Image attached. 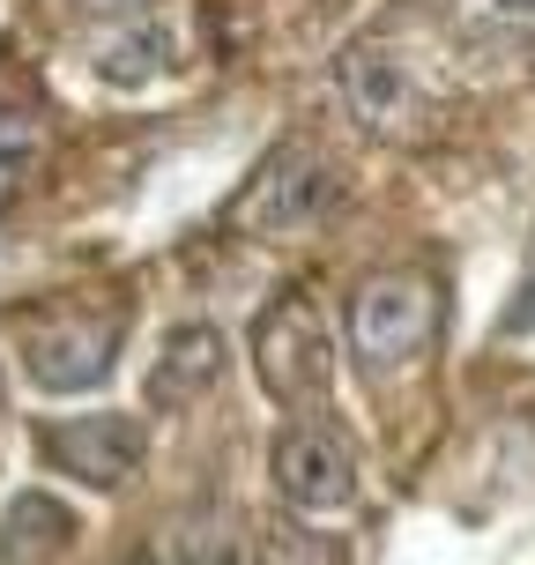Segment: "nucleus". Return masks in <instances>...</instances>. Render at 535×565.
Here are the masks:
<instances>
[{"instance_id": "obj_1", "label": "nucleus", "mask_w": 535, "mask_h": 565, "mask_svg": "<svg viewBox=\"0 0 535 565\" xmlns=\"http://www.w3.org/2000/svg\"><path fill=\"white\" fill-rule=\"evenodd\" d=\"M342 328H350V358L372 380L417 365L424 350H431V335H439V282L424 276V268H379V276H365L350 290Z\"/></svg>"}, {"instance_id": "obj_2", "label": "nucleus", "mask_w": 535, "mask_h": 565, "mask_svg": "<svg viewBox=\"0 0 535 565\" xmlns=\"http://www.w3.org/2000/svg\"><path fill=\"white\" fill-rule=\"evenodd\" d=\"M254 365H260V387H268L282 409H320V402H328L335 350H328V328H320V312H312L306 290H282L276 306L260 312Z\"/></svg>"}, {"instance_id": "obj_3", "label": "nucleus", "mask_w": 535, "mask_h": 565, "mask_svg": "<svg viewBox=\"0 0 535 565\" xmlns=\"http://www.w3.org/2000/svg\"><path fill=\"white\" fill-rule=\"evenodd\" d=\"M119 358V312H83V306H45L23 320V372L45 395H83L97 387Z\"/></svg>"}, {"instance_id": "obj_4", "label": "nucleus", "mask_w": 535, "mask_h": 565, "mask_svg": "<svg viewBox=\"0 0 535 565\" xmlns=\"http://www.w3.org/2000/svg\"><path fill=\"white\" fill-rule=\"evenodd\" d=\"M276 469V491L298 513H350L357 499V469H350V447H342L328 424H290L268 454Z\"/></svg>"}, {"instance_id": "obj_5", "label": "nucleus", "mask_w": 535, "mask_h": 565, "mask_svg": "<svg viewBox=\"0 0 535 565\" xmlns=\"http://www.w3.org/2000/svg\"><path fill=\"white\" fill-rule=\"evenodd\" d=\"M335 201V171L320 164L312 149H298V141H282L276 157L254 171V186H246V224L260 231H290V224H312L320 209Z\"/></svg>"}, {"instance_id": "obj_6", "label": "nucleus", "mask_w": 535, "mask_h": 565, "mask_svg": "<svg viewBox=\"0 0 535 565\" xmlns=\"http://www.w3.org/2000/svg\"><path fill=\"white\" fill-rule=\"evenodd\" d=\"M45 454L67 477L97 483V491H119L141 469V431L127 417H67V424H45Z\"/></svg>"}, {"instance_id": "obj_7", "label": "nucleus", "mask_w": 535, "mask_h": 565, "mask_svg": "<svg viewBox=\"0 0 535 565\" xmlns=\"http://www.w3.org/2000/svg\"><path fill=\"white\" fill-rule=\"evenodd\" d=\"M216 372H224V335L208 328V320H186V328H171L164 350H157V372H149V409H186L216 387Z\"/></svg>"}, {"instance_id": "obj_8", "label": "nucleus", "mask_w": 535, "mask_h": 565, "mask_svg": "<svg viewBox=\"0 0 535 565\" xmlns=\"http://www.w3.org/2000/svg\"><path fill=\"white\" fill-rule=\"evenodd\" d=\"M67 543H75V513L45 491H23L0 513V565H53Z\"/></svg>"}, {"instance_id": "obj_9", "label": "nucleus", "mask_w": 535, "mask_h": 565, "mask_svg": "<svg viewBox=\"0 0 535 565\" xmlns=\"http://www.w3.org/2000/svg\"><path fill=\"white\" fill-rule=\"evenodd\" d=\"M97 67H105V83H119V89L157 83V75H171V30L164 23H135L119 45H97Z\"/></svg>"}, {"instance_id": "obj_10", "label": "nucleus", "mask_w": 535, "mask_h": 565, "mask_svg": "<svg viewBox=\"0 0 535 565\" xmlns=\"http://www.w3.org/2000/svg\"><path fill=\"white\" fill-rule=\"evenodd\" d=\"M342 97H350V113L365 119V127H379V119H395V113H402L409 83H402V67H395V60L357 53L350 67H342Z\"/></svg>"}, {"instance_id": "obj_11", "label": "nucleus", "mask_w": 535, "mask_h": 565, "mask_svg": "<svg viewBox=\"0 0 535 565\" xmlns=\"http://www.w3.org/2000/svg\"><path fill=\"white\" fill-rule=\"evenodd\" d=\"M246 565H342V543H328L306 521H260L246 536Z\"/></svg>"}, {"instance_id": "obj_12", "label": "nucleus", "mask_w": 535, "mask_h": 565, "mask_svg": "<svg viewBox=\"0 0 535 565\" xmlns=\"http://www.w3.org/2000/svg\"><path fill=\"white\" fill-rule=\"evenodd\" d=\"M30 149H38V119H23V113H0V164H23Z\"/></svg>"}, {"instance_id": "obj_13", "label": "nucleus", "mask_w": 535, "mask_h": 565, "mask_svg": "<svg viewBox=\"0 0 535 565\" xmlns=\"http://www.w3.org/2000/svg\"><path fill=\"white\" fill-rule=\"evenodd\" d=\"M506 335H535V260H528V276H521V290H513V306H506Z\"/></svg>"}, {"instance_id": "obj_14", "label": "nucleus", "mask_w": 535, "mask_h": 565, "mask_svg": "<svg viewBox=\"0 0 535 565\" xmlns=\"http://www.w3.org/2000/svg\"><path fill=\"white\" fill-rule=\"evenodd\" d=\"M83 8H89V15H135L141 0H83Z\"/></svg>"}, {"instance_id": "obj_15", "label": "nucleus", "mask_w": 535, "mask_h": 565, "mask_svg": "<svg viewBox=\"0 0 535 565\" xmlns=\"http://www.w3.org/2000/svg\"><path fill=\"white\" fill-rule=\"evenodd\" d=\"M499 8H513V15H535V0H499Z\"/></svg>"}]
</instances>
